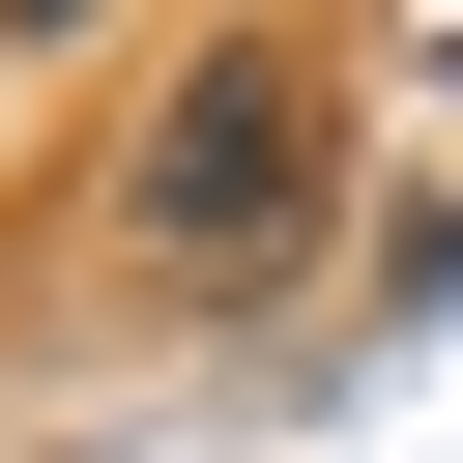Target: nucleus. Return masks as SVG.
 I'll return each instance as SVG.
<instances>
[{
    "instance_id": "nucleus-1",
    "label": "nucleus",
    "mask_w": 463,
    "mask_h": 463,
    "mask_svg": "<svg viewBox=\"0 0 463 463\" xmlns=\"http://www.w3.org/2000/svg\"><path fill=\"white\" fill-rule=\"evenodd\" d=\"M145 203H174V232H203V260H232V232H289V203H318V116H289V87H203V116H174V174H145Z\"/></svg>"
},
{
    "instance_id": "nucleus-2",
    "label": "nucleus",
    "mask_w": 463,
    "mask_h": 463,
    "mask_svg": "<svg viewBox=\"0 0 463 463\" xmlns=\"http://www.w3.org/2000/svg\"><path fill=\"white\" fill-rule=\"evenodd\" d=\"M405 318H463V203H434V232H405Z\"/></svg>"
}]
</instances>
